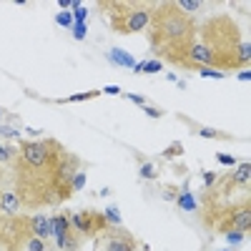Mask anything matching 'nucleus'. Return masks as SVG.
Returning a JSON list of instances; mask_svg holds the SVG:
<instances>
[{"instance_id": "obj_18", "label": "nucleus", "mask_w": 251, "mask_h": 251, "mask_svg": "<svg viewBox=\"0 0 251 251\" xmlns=\"http://www.w3.org/2000/svg\"><path fill=\"white\" fill-rule=\"evenodd\" d=\"M103 216H106V221H111V224L121 226V216H118V209H116V206H108V209H106V214H103Z\"/></svg>"}, {"instance_id": "obj_15", "label": "nucleus", "mask_w": 251, "mask_h": 251, "mask_svg": "<svg viewBox=\"0 0 251 251\" xmlns=\"http://www.w3.org/2000/svg\"><path fill=\"white\" fill-rule=\"evenodd\" d=\"M176 201H179V206L184 211H196V201H194V196H191V191H181Z\"/></svg>"}, {"instance_id": "obj_34", "label": "nucleus", "mask_w": 251, "mask_h": 251, "mask_svg": "<svg viewBox=\"0 0 251 251\" xmlns=\"http://www.w3.org/2000/svg\"><path fill=\"white\" fill-rule=\"evenodd\" d=\"M146 113H149L151 118H161V116H164V111H158V108H146Z\"/></svg>"}, {"instance_id": "obj_23", "label": "nucleus", "mask_w": 251, "mask_h": 251, "mask_svg": "<svg viewBox=\"0 0 251 251\" xmlns=\"http://www.w3.org/2000/svg\"><path fill=\"white\" fill-rule=\"evenodd\" d=\"M181 153H184V146H181L179 141H176V143H171L168 149L164 151V156H168V158H171V156H181Z\"/></svg>"}, {"instance_id": "obj_30", "label": "nucleus", "mask_w": 251, "mask_h": 251, "mask_svg": "<svg viewBox=\"0 0 251 251\" xmlns=\"http://www.w3.org/2000/svg\"><path fill=\"white\" fill-rule=\"evenodd\" d=\"M58 23H61V25H70L73 23V18L68 16V13H58V18H55Z\"/></svg>"}, {"instance_id": "obj_32", "label": "nucleus", "mask_w": 251, "mask_h": 251, "mask_svg": "<svg viewBox=\"0 0 251 251\" xmlns=\"http://www.w3.org/2000/svg\"><path fill=\"white\" fill-rule=\"evenodd\" d=\"M103 93H108V96H118V93H121V88H118V85H106V88H103Z\"/></svg>"}, {"instance_id": "obj_25", "label": "nucleus", "mask_w": 251, "mask_h": 251, "mask_svg": "<svg viewBox=\"0 0 251 251\" xmlns=\"http://www.w3.org/2000/svg\"><path fill=\"white\" fill-rule=\"evenodd\" d=\"M196 134L203 136V138H224V134H218V131H214V128H199Z\"/></svg>"}, {"instance_id": "obj_17", "label": "nucleus", "mask_w": 251, "mask_h": 251, "mask_svg": "<svg viewBox=\"0 0 251 251\" xmlns=\"http://www.w3.org/2000/svg\"><path fill=\"white\" fill-rule=\"evenodd\" d=\"M141 179H158V171L153 164H143L141 166Z\"/></svg>"}, {"instance_id": "obj_21", "label": "nucleus", "mask_w": 251, "mask_h": 251, "mask_svg": "<svg viewBox=\"0 0 251 251\" xmlns=\"http://www.w3.org/2000/svg\"><path fill=\"white\" fill-rule=\"evenodd\" d=\"M25 249H28V251H46V241H43V239H35V236H31V241H28Z\"/></svg>"}, {"instance_id": "obj_22", "label": "nucleus", "mask_w": 251, "mask_h": 251, "mask_svg": "<svg viewBox=\"0 0 251 251\" xmlns=\"http://www.w3.org/2000/svg\"><path fill=\"white\" fill-rule=\"evenodd\" d=\"M70 8H73V18H76L78 23H83V18L88 16V10H85V8H83L81 3H73Z\"/></svg>"}, {"instance_id": "obj_26", "label": "nucleus", "mask_w": 251, "mask_h": 251, "mask_svg": "<svg viewBox=\"0 0 251 251\" xmlns=\"http://www.w3.org/2000/svg\"><path fill=\"white\" fill-rule=\"evenodd\" d=\"M158 70H161V61H149V63L143 61V70L141 73H158Z\"/></svg>"}, {"instance_id": "obj_31", "label": "nucleus", "mask_w": 251, "mask_h": 251, "mask_svg": "<svg viewBox=\"0 0 251 251\" xmlns=\"http://www.w3.org/2000/svg\"><path fill=\"white\" fill-rule=\"evenodd\" d=\"M0 136H5V138H18V134L13 128H8V126H3L0 128Z\"/></svg>"}, {"instance_id": "obj_36", "label": "nucleus", "mask_w": 251, "mask_h": 251, "mask_svg": "<svg viewBox=\"0 0 251 251\" xmlns=\"http://www.w3.org/2000/svg\"><path fill=\"white\" fill-rule=\"evenodd\" d=\"M239 81H251V73H249V70H241V73H239Z\"/></svg>"}, {"instance_id": "obj_2", "label": "nucleus", "mask_w": 251, "mask_h": 251, "mask_svg": "<svg viewBox=\"0 0 251 251\" xmlns=\"http://www.w3.org/2000/svg\"><path fill=\"white\" fill-rule=\"evenodd\" d=\"M149 43L151 50L173 66H188V53L196 43V23L191 20V16L176 8L173 3H158L151 5V23H149Z\"/></svg>"}, {"instance_id": "obj_8", "label": "nucleus", "mask_w": 251, "mask_h": 251, "mask_svg": "<svg viewBox=\"0 0 251 251\" xmlns=\"http://www.w3.org/2000/svg\"><path fill=\"white\" fill-rule=\"evenodd\" d=\"M0 211L8 214V216L20 214V201L16 196V191H3L0 188Z\"/></svg>"}, {"instance_id": "obj_12", "label": "nucleus", "mask_w": 251, "mask_h": 251, "mask_svg": "<svg viewBox=\"0 0 251 251\" xmlns=\"http://www.w3.org/2000/svg\"><path fill=\"white\" fill-rule=\"evenodd\" d=\"M249 168H251V166H249V161H244V164L239 166V171H236V173L231 176V181H234L236 186H249V176H251V173H249Z\"/></svg>"}, {"instance_id": "obj_33", "label": "nucleus", "mask_w": 251, "mask_h": 251, "mask_svg": "<svg viewBox=\"0 0 251 251\" xmlns=\"http://www.w3.org/2000/svg\"><path fill=\"white\" fill-rule=\"evenodd\" d=\"M126 98H128V100H134V103H138V106H146L143 96H134V93H126Z\"/></svg>"}, {"instance_id": "obj_10", "label": "nucleus", "mask_w": 251, "mask_h": 251, "mask_svg": "<svg viewBox=\"0 0 251 251\" xmlns=\"http://www.w3.org/2000/svg\"><path fill=\"white\" fill-rule=\"evenodd\" d=\"M68 231H70V221H68V216H63V214L50 216V234H55V241H61Z\"/></svg>"}, {"instance_id": "obj_28", "label": "nucleus", "mask_w": 251, "mask_h": 251, "mask_svg": "<svg viewBox=\"0 0 251 251\" xmlns=\"http://www.w3.org/2000/svg\"><path fill=\"white\" fill-rule=\"evenodd\" d=\"M73 35H76L78 40L85 38V23H76V28H73Z\"/></svg>"}, {"instance_id": "obj_4", "label": "nucleus", "mask_w": 251, "mask_h": 251, "mask_svg": "<svg viewBox=\"0 0 251 251\" xmlns=\"http://www.w3.org/2000/svg\"><path fill=\"white\" fill-rule=\"evenodd\" d=\"M111 28L121 35L141 33L151 23V5L146 3H106Z\"/></svg>"}, {"instance_id": "obj_11", "label": "nucleus", "mask_w": 251, "mask_h": 251, "mask_svg": "<svg viewBox=\"0 0 251 251\" xmlns=\"http://www.w3.org/2000/svg\"><path fill=\"white\" fill-rule=\"evenodd\" d=\"M16 158H18V149H13V146H8V143L0 141V166L16 164Z\"/></svg>"}, {"instance_id": "obj_27", "label": "nucleus", "mask_w": 251, "mask_h": 251, "mask_svg": "<svg viewBox=\"0 0 251 251\" xmlns=\"http://www.w3.org/2000/svg\"><path fill=\"white\" fill-rule=\"evenodd\" d=\"M201 78H224V73L221 70H211V68H201Z\"/></svg>"}, {"instance_id": "obj_24", "label": "nucleus", "mask_w": 251, "mask_h": 251, "mask_svg": "<svg viewBox=\"0 0 251 251\" xmlns=\"http://www.w3.org/2000/svg\"><path fill=\"white\" fill-rule=\"evenodd\" d=\"M176 191H179L176 186H164V191H161V196H164L166 201H176V199H179V194H176Z\"/></svg>"}, {"instance_id": "obj_35", "label": "nucleus", "mask_w": 251, "mask_h": 251, "mask_svg": "<svg viewBox=\"0 0 251 251\" xmlns=\"http://www.w3.org/2000/svg\"><path fill=\"white\" fill-rule=\"evenodd\" d=\"M203 179H206V186H211V184L216 181V176H214V173H206V176H203Z\"/></svg>"}, {"instance_id": "obj_14", "label": "nucleus", "mask_w": 251, "mask_h": 251, "mask_svg": "<svg viewBox=\"0 0 251 251\" xmlns=\"http://www.w3.org/2000/svg\"><path fill=\"white\" fill-rule=\"evenodd\" d=\"M111 61H113V63H118V66H126V68H134V66H136L134 58H131L128 53H121L118 48H113V50H111Z\"/></svg>"}, {"instance_id": "obj_20", "label": "nucleus", "mask_w": 251, "mask_h": 251, "mask_svg": "<svg viewBox=\"0 0 251 251\" xmlns=\"http://www.w3.org/2000/svg\"><path fill=\"white\" fill-rule=\"evenodd\" d=\"M224 236H226V241H229V244H241V241L246 239V234H244V231H226Z\"/></svg>"}, {"instance_id": "obj_1", "label": "nucleus", "mask_w": 251, "mask_h": 251, "mask_svg": "<svg viewBox=\"0 0 251 251\" xmlns=\"http://www.w3.org/2000/svg\"><path fill=\"white\" fill-rule=\"evenodd\" d=\"M13 171H16V196L20 206L40 209V206H58L70 199V181L76 171H81V164L55 138H43L20 141Z\"/></svg>"}, {"instance_id": "obj_9", "label": "nucleus", "mask_w": 251, "mask_h": 251, "mask_svg": "<svg viewBox=\"0 0 251 251\" xmlns=\"http://www.w3.org/2000/svg\"><path fill=\"white\" fill-rule=\"evenodd\" d=\"M106 251H136V239L134 236H128L123 229L118 236H113V239L108 241V249Z\"/></svg>"}, {"instance_id": "obj_5", "label": "nucleus", "mask_w": 251, "mask_h": 251, "mask_svg": "<svg viewBox=\"0 0 251 251\" xmlns=\"http://www.w3.org/2000/svg\"><path fill=\"white\" fill-rule=\"evenodd\" d=\"M31 216H0V246L5 251H23L31 241Z\"/></svg>"}, {"instance_id": "obj_19", "label": "nucleus", "mask_w": 251, "mask_h": 251, "mask_svg": "<svg viewBox=\"0 0 251 251\" xmlns=\"http://www.w3.org/2000/svg\"><path fill=\"white\" fill-rule=\"evenodd\" d=\"M100 91H88V93H76V96H70L66 98V103H78V100H88V98H96Z\"/></svg>"}, {"instance_id": "obj_3", "label": "nucleus", "mask_w": 251, "mask_h": 251, "mask_svg": "<svg viewBox=\"0 0 251 251\" xmlns=\"http://www.w3.org/2000/svg\"><path fill=\"white\" fill-rule=\"evenodd\" d=\"M201 46L211 58V66L221 68H241L251 61V43L249 38L241 40V28L229 16H214L201 25Z\"/></svg>"}, {"instance_id": "obj_16", "label": "nucleus", "mask_w": 251, "mask_h": 251, "mask_svg": "<svg viewBox=\"0 0 251 251\" xmlns=\"http://www.w3.org/2000/svg\"><path fill=\"white\" fill-rule=\"evenodd\" d=\"M83 186H85V171H76V176H73V181H70V188L81 191Z\"/></svg>"}, {"instance_id": "obj_6", "label": "nucleus", "mask_w": 251, "mask_h": 251, "mask_svg": "<svg viewBox=\"0 0 251 251\" xmlns=\"http://www.w3.org/2000/svg\"><path fill=\"white\" fill-rule=\"evenodd\" d=\"M68 221H70V229L76 231L78 236H93L98 231L108 229L106 216L98 214V211H78V214L68 216Z\"/></svg>"}, {"instance_id": "obj_13", "label": "nucleus", "mask_w": 251, "mask_h": 251, "mask_svg": "<svg viewBox=\"0 0 251 251\" xmlns=\"http://www.w3.org/2000/svg\"><path fill=\"white\" fill-rule=\"evenodd\" d=\"M173 5L179 8L184 16H194L196 10H201V3H199V0H176Z\"/></svg>"}, {"instance_id": "obj_7", "label": "nucleus", "mask_w": 251, "mask_h": 251, "mask_svg": "<svg viewBox=\"0 0 251 251\" xmlns=\"http://www.w3.org/2000/svg\"><path fill=\"white\" fill-rule=\"evenodd\" d=\"M31 234L35 236V239L46 241L48 236H50V216H43V214L31 216Z\"/></svg>"}, {"instance_id": "obj_29", "label": "nucleus", "mask_w": 251, "mask_h": 251, "mask_svg": "<svg viewBox=\"0 0 251 251\" xmlns=\"http://www.w3.org/2000/svg\"><path fill=\"white\" fill-rule=\"evenodd\" d=\"M216 161H218V164H224V166H234L236 164V161L231 156H226V153H216Z\"/></svg>"}]
</instances>
